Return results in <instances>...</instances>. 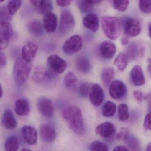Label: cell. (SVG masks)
<instances>
[{"label":"cell","mask_w":151,"mask_h":151,"mask_svg":"<svg viewBox=\"0 0 151 151\" xmlns=\"http://www.w3.org/2000/svg\"><path fill=\"white\" fill-rule=\"evenodd\" d=\"M117 116L120 121L123 122L126 121L129 118V109L128 106L125 103H122L118 106Z\"/></svg>","instance_id":"1f68e13d"},{"label":"cell","mask_w":151,"mask_h":151,"mask_svg":"<svg viewBox=\"0 0 151 151\" xmlns=\"http://www.w3.org/2000/svg\"><path fill=\"white\" fill-rule=\"evenodd\" d=\"M1 98L2 97V95H3V91H2V87L1 86Z\"/></svg>","instance_id":"db71d44e"},{"label":"cell","mask_w":151,"mask_h":151,"mask_svg":"<svg viewBox=\"0 0 151 151\" xmlns=\"http://www.w3.org/2000/svg\"><path fill=\"white\" fill-rule=\"evenodd\" d=\"M54 75L51 71L41 65L35 67L32 75V79L37 84L43 83L45 81L52 79Z\"/></svg>","instance_id":"52a82bcc"},{"label":"cell","mask_w":151,"mask_h":151,"mask_svg":"<svg viewBox=\"0 0 151 151\" xmlns=\"http://www.w3.org/2000/svg\"><path fill=\"white\" fill-rule=\"evenodd\" d=\"M133 96L138 103H141L143 99V93L140 91L136 90L133 92Z\"/></svg>","instance_id":"b9f144b4"},{"label":"cell","mask_w":151,"mask_h":151,"mask_svg":"<svg viewBox=\"0 0 151 151\" xmlns=\"http://www.w3.org/2000/svg\"><path fill=\"white\" fill-rule=\"evenodd\" d=\"M129 58L126 55L120 53L115 59L114 64L120 71H123L127 68Z\"/></svg>","instance_id":"4316f807"},{"label":"cell","mask_w":151,"mask_h":151,"mask_svg":"<svg viewBox=\"0 0 151 151\" xmlns=\"http://www.w3.org/2000/svg\"><path fill=\"white\" fill-rule=\"evenodd\" d=\"M89 97L90 101L93 106L96 107L100 106L104 99V92L101 86L98 84L93 85Z\"/></svg>","instance_id":"7c38bea8"},{"label":"cell","mask_w":151,"mask_h":151,"mask_svg":"<svg viewBox=\"0 0 151 151\" xmlns=\"http://www.w3.org/2000/svg\"><path fill=\"white\" fill-rule=\"evenodd\" d=\"M121 43H122V45H127V44H129V37H126L125 35H124L123 37H122V39H121Z\"/></svg>","instance_id":"bcb514c9"},{"label":"cell","mask_w":151,"mask_h":151,"mask_svg":"<svg viewBox=\"0 0 151 151\" xmlns=\"http://www.w3.org/2000/svg\"><path fill=\"white\" fill-rule=\"evenodd\" d=\"M21 134L24 141L29 145L37 143L38 133L36 129L29 125H25L21 129Z\"/></svg>","instance_id":"5bb4252c"},{"label":"cell","mask_w":151,"mask_h":151,"mask_svg":"<svg viewBox=\"0 0 151 151\" xmlns=\"http://www.w3.org/2000/svg\"><path fill=\"white\" fill-rule=\"evenodd\" d=\"M116 111V106L114 102L107 101L103 105L102 114L105 117H110L114 115Z\"/></svg>","instance_id":"f1b7e54d"},{"label":"cell","mask_w":151,"mask_h":151,"mask_svg":"<svg viewBox=\"0 0 151 151\" xmlns=\"http://www.w3.org/2000/svg\"><path fill=\"white\" fill-rule=\"evenodd\" d=\"M83 24L88 29L93 32H96L99 28V18L95 14H89L84 18Z\"/></svg>","instance_id":"ffe728a7"},{"label":"cell","mask_w":151,"mask_h":151,"mask_svg":"<svg viewBox=\"0 0 151 151\" xmlns=\"http://www.w3.org/2000/svg\"><path fill=\"white\" fill-rule=\"evenodd\" d=\"M38 51V47L35 43L29 42L24 46L22 51V58L25 61L31 63Z\"/></svg>","instance_id":"4fadbf2b"},{"label":"cell","mask_w":151,"mask_h":151,"mask_svg":"<svg viewBox=\"0 0 151 151\" xmlns=\"http://www.w3.org/2000/svg\"><path fill=\"white\" fill-rule=\"evenodd\" d=\"M30 104L27 100L23 99L17 101L15 105V111L20 116H24L29 114Z\"/></svg>","instance_id":"603a6c76"},{"label":"cell","mask_w":151,"mask_h":151,"mask_svg":"<svg viewBox=\"0 0 151 151\" xmlns=\"http://www.w3.org/2000/svg\"><path fill=\"white\" fill-rule=\"evenodd\" d=\"M130 75L131 79L133 84L140 86L145 84V77L140 66L138 65L134 66L132 70Z\"/></svg>","instance_id":"44dd1931"},{"label":"cell","mask_w":151,"mask_h":151,"mask_svg":"<svg viewBox=\"0 0 151 151\" xmlns=\"http://www.w3.org/2000/svg\"><path fill=\"white\" fill-rule=\"evenodd\" d=\"M21 151H32V150L28 149V148H24Z\"/></svg>","instance_id":"f5cc1de1"},{"label":"cell","mask_w":151,"mask_h":151,"mask_svg":"<svg viewBox=\"0 0 151 151\" xmlns=\"http://www.w3.org/2000/svg\"><path fill=\"white\" fill-rule=\"evenodd\" d=\"M82 38L78 34L70 37L65 41L63 46L64 53L68 55H72L80 51L83 47Z\"/></svg>","instance_id":"5b68a950"},{"label":"cell","mask_w":151,"mask_h":151,"mask_svg":"<svg viewBox=\"0 0 151 151\" xmlns=\"http://www.w3.org/2000/svg\"><path fill=\"white\" fill-rule=\"evenodd\" d=\"M64 83L67 89L74 90L76 88L77 79L75 74L72 72H69L64 78Z\"/></svg>","instance_id":"83f0119b"},{"label":"cell","mask_w":151,"mask_h":151,"mask_svg":"<svg viewBox=\"0 0 151 151\" xmlns=\"http://www.w3.org/2000/svg\"><path fill=\"white\" fill-rule=\"evenodd\" d=\"M90 151H109V149L105 143L100 141H95L90 146Z\"/></svg>","instance_id":"836d02e7"},{"label":"cell","mask_w":151,"mask_h":151,"mask_svg":"<svg viewBox=\"0 0 151 151\" xmlns=\"http://www.w3.org/2000/svg\"><path fill=\"white\" fill-rule=\"evenodd\" d=\"M101 21L102 30L108 38L114 40L120 37L121 24L117 18L114 17L103 16L101 17Z\"/></svg>","instance_id":"7a4b0ae2"},{"label":"cell","mask_w":151,"mask_h":151,"mask_svg":"<svg viewBox=\"0 0 151 151\" xmlns=\"http://www.w3.org/2000/svg\"><path fill=\"white\" fill-rule=\"evenodd\" d=\"M129 131L127 127H121L119 131L116 134V139L118 140H125L128 139L129 137Z\"/></svg>","instance_id":"74e56055"},{"label":"cell","mask_w":151,"mask_h":151,"mask_svg":"<svg viewBox=\"0 0 151 151\" xmlns=\"http://www.w3.org/2000/svg\"><path fill=\"white\" fill-rule=\"evenodd\" d=\"M113 151H129V149L123 145H117L115 147Z\"/></svg>","instance_id":"f6af8a7d"},{"label":"cell","mask_w":151,"mask_h":151,"mask_svg":"<svg viewBox=\"0 0 151 151\" xmlns=\"http://www.w3.org/2000/svg\"><path fill=\"white\" fill-rule=\"evenodd\" d=\"M78 8L82 13H87L93 9L92 5L89 3L88 1L80 0L76 1Z\"/></svg>","instance_id":"e575fe53"},{"label":"cell","mask_w":151,"mask_h":151,"mask_svg":"<svg viewBox=\"0 0 151 151\" xmlns=\"http://www.w3.org/2000/svg\"><path fill=\"white\" fill-rule=\"evenodd\" d=\"M126 91L125 85L119 80L113 81L109 86V95L114 99H120L123 98L126 94Z\"/></svg>","instance_id":"9c48e42d"},{"label":"cell","mask_w":151,"mask_h":151,"mask_svg":"<svg viewBox=\"0 0 151 151\" xmlns=\"http://www.w3.org/2000/svg\"><path fill=\"white\" fill-rule=\"evenodd\" d=\"M143 127L145 130H151V109L145 116Z\"/></svg>","instance_id":"60d3db41"},{"label":"cell","mask_w":151,"mask_h":151,"mask_svg":"<svg viewBox=\"0 0 151 151\" xmlns=\"http://www.w3.org/2000/svg\"><path fill=\"white\" fill-rule=\"evenodd\" d=\"M30 3L33 6L37 8L40 14L44 15L51 13L53 9L52 1L34 0L30 1Z\"/></svg>","instance_id":"e0dca14e"},{"label":"cell","mask_w":151,"mask_h":151,"mask_svg":"<svg viewBox=\"0 0 151 151\" xmlns=\"http://www.w3.org/2000/svg\"><path fill=\"white\" fill-rule=\"evenodd\" d=\"M2 123L4 127L8 129H13L17 126L16 120L10 109H7L4 112L2 116Z\"/></svg>","instance_id":"7402d4cb"},{"label":"cell","mask_w":151,"mask_h":151,"mask_svg":"<svg viewBox=\"0 0 151 151\" xmlns=\"http://www.w3.org/2000/svg\"><path fill=\"white\" fill-rule=\"evenodd\" d=\"M47 62L52 70L58 74L63 73L67 67L65 60L56 55H52L48 57Z\"/></svg>","instance_id":"8fae6325"},{"label":"cell","mask_w":151,"mask_h":151,"mask_svg":"<svg viewBox=\"0 0 151 151\" xmlns=\"http://www.w3.org/2000/svg\"><path fill=\"white\" fill-rule=\"evenodd\" d=\"M28 28L29 32L35 37H40L44 34L45 29L43 24L37 20L30 22L28 24Z\"/></svg>","instance_id":"cb8c5ba5"},{"label":"cell","mask_w":151,"mask_h":151,"mask_svg":"<svg viewBox=\"0 0 151 151\" xmlns=\"http://www.w3.org/2000/svg\"><path fill=\"white\" fill-rule=\"evenodd\" d=\"M141 32V25L138 20L130 18L126 21L124 25V35L128 37H137Z\"/></svg>","instance_id":"ba28073f"},{"label":"cell","mask_w":151,"mask_h":151,"mask_svg":"<svg viewBox=\"0 0 151 151\" xmlns=\"http://www.w3.org/2000/svg\"><path fill=\"white\" fill-rule=\"evenodd\" d=\"M13 28L9 22H0V49H6L9 44V40L13 37Z\"/></svg>","instance_id":"8992f818"},{"label":"cell","mask_w":151,"mask_h":151,"mask_svg":"<svg viewBox=\"0 0 151 151\" xmlns=\"http://www.w3.org/2000/svg\"><path fill=\"white\" fill-rule=\"evenodd\" d=\"M77 69L81 72H87L91 68L90 60L86 56L81 55L78 56L76 61Z\"/></svg>","instance_id":"d4e9b609"},{"label":"cell","mask_w":151,"mask_h":151,"mask_svg":"<svg viewBox=\"0 0 151 151\" xmlns=\"http://www.w3.org/2000/svg\"><path fill=\"white\" fill-rule=\"evenodd\" d=\"M40 136L43 141L46 143H50L56 138V132L52 126L44 124L40 127Z\"/></svg>","instance_id":"ac0fdd59"},{"label":"cell","mask_w":151,"mask_h":151,"mask_svg":"<svg viewBox=\"0 0 151 151\" xmlns=\"http://www.w3.org/2000/svg\"><path fill=\"white\" fill-rule=\"evenodd\" d=\"M148 32H149V35L151 38V23L148 26Z\"/></svg>","instance_id":"681fc988"},{"label":"cell","mask_w":151,"mask_h":151,"mask_svg":"<svg viewBox=\"0 0 151 151\" xmlns=\"http://www.w3.org/2000/svg\"><path fill=\"white\" fill-rule=\"evenodd\" d=\"M146 151H151V142L147 145Z\"/></svg>","instance_id":"c3c4849f"},{"label":"cell","mask_w":151,"mask_h":151,"mask_svg":"<svg viewBox=\"0 0 151 151\" xmlns=\"http://www.w3.org/2000/svg\"><path fill=\"white\" fill-rule=\"evenodd\" d=\"M63 118L69 128L76 135L83 136L85 133L83 118L80 109L77 106L68 107L62 113Z\"/></svg>","instance_id":"6da1fadb"},{"label":"cell","mask_w":151,"mask_h":151,"mask_svg":"<svg viewBox=\"0 0 151 151\" xmlns=\"http://www.w3.org/2000/svg\"><path fill=\"white\" fill-rule=\"evenodd\" d=\"M22 5V1L20 0L9 1L8 4L7 9L10 15H14L21 7Z\"/></svg>","instance_id":"d6a6232c"},{"label":"cell","mask_w":151,"mask_h":151,"mask_svg":"<svg viewBox=\"0 0 151 151\" xmlns=\"http://www.w3.org/2000/svg\"><path fill=\"white\" fill-rule=\"evenodd\" d=\"M147 99H149V104H150L149 105L151 106V93H150V94L148 95V96H147Z\"/></svg>","instance_id":"816d5d0a"},{"label":"cell","mask_w":151,"mask_h":151,"mask_svg":"<svg viewBox=\"0 0 151 151\" xmlns=\"http://www.w3.org/2000/svg\"><path fill=\"white\" fill-rule=\"evenodd\" d=\"M115 131L114 126L109 122L102 123L98 125L95 129L96 134L105 138H108L113 136Z\"/></svg>","instance_id":"9a60e30c"},{"label":"cell","mask_w":151,"mask_h":151,"mask_svg":"<svg viewBox=\"0 0 151 151\" xmlns=\"http://www.w3.org/2000/svg\"><path fill=\"white\" fill-rule=\"evenodd\" d=\"M32 64L27 62L22 58H18L16 61L13 70L14 80L18 85L24 83L30 74Z\"/></svg>","instance_id":"3957f363"},{"label":"cell","mask_w":151,"mask_h":151,"mask_svg":"<svg viewBox=\"0 0 151 151\" xmlns=\"http://www.w3.org/2000/svg\"><path fill=\"white\" fill-rule=\"evenodd\" d=\"M129 1H114L113 5L115 9L120 12H124L129 6Z\"/></svg>","instance_id":"d590c367"},{"label":"cell","mask_w":151,"mask_h":151,"mask_svg":"<svg viewBox=\"0 0 151 151\" xmlns=\"http://www.w3.org/2000/svg\"><path fill=\"white\" fill-rule=\"evenodd\" d=\"M11 16L9 14L7 8L5 6H1L0 7V21L1 22H8V21L11 19Z\"/></svg>","instance_id":"ab89813d"},{"label":"cell","mask_w":151,"mask_h":151,"mask_svg":"<svg viewBox=\"0 0 151 151\" xmlns=\"http://www.w3.org/2000/svg\"><path fill=\"white\" fill-rule=\"evenodd\" d=\"M144 51V48H139L136 44H131L127 49L128 57L131 59H135L137 57L143 56Z\"/></svg>","instance_id":"484cf974"},{"label":"cell","mask_w":151,"mask_h":151,"mask_svg":"<svg viewBox=\"0 0 151 151\" xmlns=\"http://www.w3.org/2000/svg\"><path fill=\"white\" fill-rule=\"evenodd\" d=\"M147 70L149 72H151V60H150L149 64H148V67H147Z\"/></svg>","instance_id":"f907efd6"},{"label":"cell","mask_w":151,"mask_h":151,"mask_svg":"<svg viewBox=\"0 0 151 151\" xmlns=\"http://www.w3.org/2000/svg\"><path fill=\"white\" fill-rule=\"evenodd\" d=\"M72 1H70V0H67V1L58 0V1H56V4L59 6L66 7L70 5Z\"/></svg>","instance_id":"ee69618b"},{"label":"cell","mask_w":151,"mask_h":151,"mask_svg":"<svg viewBox=\"0 0 151 151\" xmlns=\"http://www.w3.org/2000/svg\"><path fill=\"white\" fill-rule=\"evenodd\" d=\"M139 7L143 13L150 14L151 13V1H140Z\"/></svg>","instance_id":"f35d334b"},{"label":"cell","mask_w":151,"mask_h":151,"mask_svg":"<svg viewBox=\"0 0 151 151\" xmlns=\"http://www.w3.org/2000/svg\"><path fill=\"white\" fill-rule=\"evenodd\" d=\"M19 147L18 139L14 136L8 138L5 144V151H17Z\"/></svg>","instance_id":"f546056e"},{"label":"cell","mask_w":151,"mask_h":151,"mask_svg":"<svg viewBox=\"0 0 151 151\" xmlns=\"http://www.w3.org/2000/svg\"><path fill=\"white\" fill-rule=\"evenodd\" d=\"M88 1L89 3L92 5L93 6L97 5V4H99L101 2L100 1H96V0H91V1Z\"/></svg>","instance_id":"7dc6e473"},{"label":"cell","mask_w":151,"mask_h":151,"mask_svg":"<svg viewBox=\"0 0 151 151\" xmlns=\"http://www.w3.org/2000/svg\"><path fill=\"white\" fill-rule=\"evenodd\" d=\"M92 86L88 83H83L79 86V91L80 95L84 98H87L89 96Z\"/></svg>","instance_id":"8d00e7d4"},{"label":"cell","mask_w":151,"mask_h":151,"mask_svg":"<svg viewBox=\"0 0 151 151\" xmlns=\"http://www.w3.org/2000/svg\"><path fill=\"white\" fill-rule=\"evenodd\" d=\"M75 24L74 16L70 10L65 9L62 12L60 17L59 31L61 34H67L71 31Z\"/></svg>","instance_id":"277c9868"},{"label":"cell","mask_w":151,"mask_h":151,"mask_svg":"<svg viewBox=\"0 0 151 151\" xmlns=\"http://www.w3.org/2000/svg\"><path fill=\"white\" fill-rule=\"evenodd\" d=\"M37 106L39 112L43 116L50 117L53 115L54 111L53 105L49 99L44 97L40 98Z\"/></svg>","instance_id":"30bf717a"},{"label":"cell","mask_w":151,"mask_h":151,"mask_svg":"<svg viewBox=\"0 0 151 151\" xmlns=\"http://www.w3.org/2000/svg\"><path fill=\"white\" fill-rule=\"evenodd\" d=\"M101 55L103 58L111 59L116 52V46L109 41H105L101 43L100 47Z\"/></svg>","instance_id":"d6986e66"},{"label":"cell","mask_w":151,"mask_h":151,"mask_svg":"<svg viewBox=\"0 0 151 151\" xmlns=\"http://www.w3.org/2000/svg\"><path fill=\"white\" fill-rule=\"evenodd\" d=\"M114 76V71L111 68L103 69L101 73V79L104 85L109 84Z\"/></svg>","instance_id":"4dcf8cb0"},{"label":"cell","mask_w":151,"mask_h":151,"mask_svg":"<svg viewBox=\"0 0 151 151\" xmlns=\"http://www.w3.org/2000/svg\"><path fill=\"white\" fill-rule=\"evenodd\" d=\"M43 26L45 30L48 33L55 32L57 27V17L54 13H48L44 15Z\"/></svg>","instance_id":"2e32d148"},{"label":"cell","mask_w":151,"mask_h":151,"mask_svg":"<svg viewBox=\"0 0 151 151\" xmlns=\"http://www.w3.org/2000/svg\"><path fill=\"white\" fill-rule=\"evenodd\" d=\"M6 56L5 53L1 52H0V65L1 67H4L6 64Z\"/></svg>","instance_id":"7bdbcfd3"}]
</instances>
